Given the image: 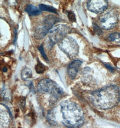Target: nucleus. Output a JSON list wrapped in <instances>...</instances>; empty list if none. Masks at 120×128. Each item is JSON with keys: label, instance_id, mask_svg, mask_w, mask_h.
<instances>
[{"label": "nucleus", "instance_id": "obj_5", "mask_svg": "<svg viewBox=\"0 0 120 128\" xmlns=\"http://www.w3.org/2000/svg\"><path fill=\"white\" fill-rule=\"evenodd\" d=\"M100 27L105 30L113 28L118 24L119 21V14L114 10L110 9L103 12L99 18Z\"/></svg>", "mask_w": 120, "mask_h": 128}, {"label": "nucleus", "instance_id": "obj_8", "mask_svg": "<svg viewBox=\"0 0 120 128\" xmlns=\"http://www.w3.org/2000/svg\"><path fill=\"white\" fill-rule=\"evenodd\" d=\"M108 6V2L105 0H91L87 3L88 10L96 14L102 13L107 10Z\"/></svg>", "mask_w": 120, "mask_h": 128}, {"label": "nucleus", "instance_id": "obj_6", "mask_svg": "<svg viewBox=\"0 0 120 128\" xmlns=\"http://www.w3.org/2000/svg\"><path fill=\"white\" fill-rule=\"evenodd\" d=\"M69 32V27L65 25H57L52 28L48 33L50 41V48H51L54 44L60 42L63 40Z\"/></svg>", "mask_w": 120, "mask_h": 128}, {"label": "nucleus", "instance_id": "obj_13", "mask_svg": "<svg viewBox=\"0 0 120 128\" xmlns=\"http://www.w3.org/2000/svg\"><path fill=\"white\" fill-rule=\"evenodd\" d=\"M32 76V72L31 69L28 67H25L22 69L21 72V77L25 80H28L30 79Z\"/></svg>", "mask_w": 120, "mask_h": 128}, {"label": "nucleus", "instance_id": "obj_14", "mask_svg": "<svg viewBox=\"0 0 120 128\" xmlns=\"http://www.w3.org/2000/svg\"><path fill=\"white\" fill-rule=\"evenodd\" d=\"M39 9L40 10L48 11L53 13L57 14V10L53 7L44 4H40L39 6Z\"/></svg>", "mask_w": 120, "mask_h": 128}, {"label": "nucleus", "instance_id": "obj_19", "mask_svg": "<svg viewBox=\"0 0 120 128\" xmlns=\"http://www.w3.org/2000/svg\"><path fill=\"white\" fill-rule=\"evenodd\" d=\"M93 29L94 32L95 33L98 35H102V30L100 29V28L98 26V25L96 24H93Z\"/></svg>", "mask_w": 120, "mask_h": 128}, {"label": "nucleus", "instance_id": "obj_21", "mask_svg": "<svg viewBox=\"0 0 120 128\" xmlns=\"http://www.w3.org/2000/svg\"><path fill=\"white\" fill-rule=\"evenodd\" d=\"M2 70H3V72H7L8 69H7V68L6 67L4 66V67H3V68Z\"/></svg>", "mask_w": 120, "mask_h": 128}, {"label": "nucleus", "instance_id": "obj_1", "mask_svg": "<svg viewBox=\"0 0 120 128\" xmlns=\"http://www.w3.org/2000/svg\"><path fill=\"white\" fill-rule=\"evenodd\" d=\"M93 104L102 109L112 108L118 104L120 100V91L118 86L110 85L91 94Z\"/></svg>", "mask_w": 120, "mask_h": 128}, {"label": "nucleus", "instance_id": "obj_16", "mask_svg": "<svg viewBox=\"0 0 120 128\" xmlns=\"http://www.w3.org/2000/svg\"><path fill=\"white\" fill-rule=\"evenodd\" d=\"M119 39H120V33L118 32H112L108 36V40L111 42H114Z\"/></svg>", "mask_w": 120, "mask_h": 128}, {"label": "nucleus", "instance_id": "obj_11", "mask_svg": "<svg viewBox=\"0 0 120 128\" xmlns=\"http://www.w3.org/2000/svg\"><path fill=\"white\" fill-rule=\"evenodd\" d=\"M56 108H53L49 111L47 116V119L50 124L53 126H56L58 124L56 120Z\"/></svg>", "mask_w": 120, "mask_h": 128}, {"label": "nucleus", "instance_id": "obj_7", "mask_svg": "<svg viewBox=\"0 0 120 128\" xmlns=\"http://www.w3.org/2000/svg\"><path fill=\"white\" fill-rule=\"evenodd\" d=\"M58 47L70 58L78 54L79 47L76 40L71 36H66L58 43Z\"/></svg>", "mask_w": 120, "mask_h": 128}, {"label": "nucleus", "instance_id": "obj_17", "mask_svg": "<svg viewBox=\"0 0 120 128\" xmlns=\"http://www.w3.org/2000/svg\"><path fill=\"white\" fill-rule=\"evenodd\" d=\"M68 18L69 21L72 22H76V16L75 14L72 11H69L68 13Z\"/></svg>", "mask_w": 120, "mask_h": 128}, {"label": "nucleus", "instance_id": "obj_18", "mask_svg": "<svg viewBox=\"0 0 120 128\" xmlns=\"http://www.w3.org/2000/svg\"><path fill=\"white\" fill-rule=\"evenodd\" d=\"M39 50L40 53L41 55L42 56L43 58L44 59L45 61H46V62H49V59L47 57L46 55V53L44 52V49L43 48V46L42 45H41L39 48Z\"/></svg>", "mask_w": 120, "mask_h": 128}, {"label": "nucleus", "instance_id": "obj_4", "mask_svg": "<svg viewBox=\"0 0 120 128\" xmlns=\"http://www.w3.org/2000/svg\"><path fill=\"white\" fill-rule=\"evenodd\" d=\"M37 90L40 94H49L54 97L58 98L63 94L62 89L51 80L44 79L40 80L38 84Z\"/></svg>", "mask_w": 120, "mask_h": 128}, {"label": "nucleus", "instance_id": "obj_3", "mask_svg": "<svg viewBox=\"0 0 120 128\" xmlns=\"http://www.w3.org/2000/svg\"><path fill=\"white\" fill-rule=\"evenodd\" d=\"M59 21L58 18L53 15H49L44 17L37 25L34 32V36L38 39H42L52 28L56 23Z\"/></svg>", "mask_w": 120, "mask_h": 128}, {"label": "nucleus", "instance_id": "obj_2", "mask_svg": "<svg viewBox=\"0 0 120 128\" xmlns=\"http://www.w3.org/2000/svg\"><path fill=\"white\" fill-rule=\"evenodd\" d=\"M62 122L70 128H79L84 122V116L81 108L77 104L68 100L61 102Z\"/></svg>", "mask_w": 120, "mask_h": 128}, {"label": "nucleus", "instance_id": "obj_12", "mask_svg": "<svg viewBox=\"0 0 120 128\" xmlns=\"http://www.w3.org/2000/svg\"><path fill=\"white\" fill-rule=\"evenodd\" d=\"M0 128H7L9 124V116L7 113L3 112L0 113Z\"/></svg>", "mask_w": 120, "mask_h": 128}, {"label": "nucleus", "instance_id": "obj_10", "mask_svg": "<svg viewBox=\"0 0 120 128\" xmlns=\"http://www.w3.org/2000/svg\"><path fill=\"white\" fill-rule=\"evenodd\" d=\"M25 11L27 12L30 16H38L42 13L40 9H38L33 4L28 5L25 9Z\"/></svg>", "mask_w": 120, "mask_h": 128}, {"label": "nucleus", "instance_id": "obj_20", "mask_svg": "<svg viewBox=\"0 0 120 128\" xmlns=\"http://www.w3.org/2000/svg\"><path fill=\"white\" fill-rule=\"evenodd\" d=\"M105 65H106V67H107V68H108V69H109L110 71H114V68H112V66H110L109 65H108V64H105Z\"/></svg>", "mask_w": 120, "mask_h": 128}, {"label": "nucleus", "instance_id": "obj_9", "mask_svg": "<svg viewBox=\"0 0 120 128\" xmlns=\"http://www.w3.org/2000/svg\"><path fill=\"white\" fill-rule=\"evenodd\" d=\"M82 64V62L81 61L75 60L69 65L68 68V72L71 78L74 79L76 77Z\"/></svg>", "mask_w": 120, "mask_h": 128}, {"label": "nucleus", "instance_id": "obj_15", "mask_svg": "<svg viewBox=\"0 0 120 128\" xmlns=\"http://www.w3.org/2000/svg\"><path fill=\"white\" fill-rule=\"evenodd\" d=\"M46 70V66L40 62H39L35 66V70L38 74L43 73Z\"/></svg>", "mask_w": 120, "mask_h": 128}]
</instances>
